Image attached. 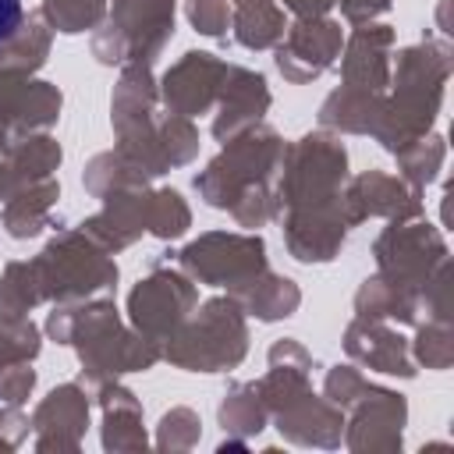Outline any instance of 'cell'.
Here are the masks:
<instances>
[{"mask_svg": "<svg viewBox=\"0 0 454 454\" xmlns=\"http://www.w3.org/2000/svg\"><path fill=\"white\" fill-rule=\"evenodd\" d=\"M21 25V0H0V43H7Z\"/></svg>", "mask_w": 454, "mask_h": 454, "instance_id": "1", "label": "cell"}]
</instances>
